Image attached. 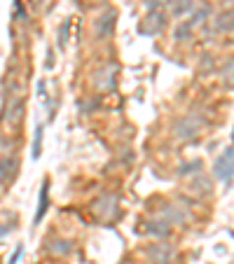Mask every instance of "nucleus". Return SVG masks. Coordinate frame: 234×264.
Listing matches in <instances>:
<instances>
[{
    "label": "nucleus",
    "mask_w": 234,
    "mask_h": 264,
    "mask_svg": "<svg viewBox=\"0 0 234 264\" xmlns=\"http://www.w3.org/2000/svg\"><path fill=\"white\" fill-rule=\"evenodd\" d=\"M213 28L218 33H227V31H234V9H225L220 12L213 21Z\"/></svg>",
    "instance_id": "3"
},
{
    "label": "nucleus",
    "mask_w": 234,
    "mask_h": 264,
    "mask_svg": "<svg viewBox=\"0 0 234 264\" xmlns=\"http://www.w3.org/2000/svg\"><path fill=\"white\" fill-rule=\"evenodd\" d=\"M199 131V124L192 119V117H183L176 126V136L180 141H188V138H195V133Z\"/></svg>",
    "instance_id": "2"
},
{
    "label": "nucleus",
    "mask_w": 234,
    "mask_h": 264,
    "mask_svg": "<svg viewBox=\"0 0 234 264\" xmlns=\"http://www.w3.org/2000/svg\"><path fill=\"white\" fill-rule=\"evenodd\" d=\"M113 19H115V14H113V12H110V14H108V19H101L99 31H101V33H103V36H108L110 31H113V26H115V21H113Z\"/></svg>",
    "instance_id": "7"
},
{
    "label": "nucleus",
    "mask_w": 234,
    "mask_h": 264,
    "mask_svg": "<svg viewBox=\"0 0 234 264\" xmlns=\"http://www.w3.org/2000/svg\"><path fill=\"white\" fill-rule=\"evenodd\" d=\"M213 173H216L218 180H230L234 176V148L225 150L220 157L216 159L213 164Z\"/></svg>",
    "instance_id": "1"
},
{
    "label": "nucleus",
    "mask_w": 234,
    "mask_h": 264,
    "mask_svg": "<svg viewBox=\"0 0 234 264\" xmlns=\"http://www.w3.org/2000/svg\"><path fill=\"white\" fill-rule=\"evenodd\" d=\"M192 168H201V164H199V161H190V164H185V166H180V176H188V173H195V171H192Z\"/></svg>",
    "instance_id": "8"
},
{
    "label": "nucleus",
    "mask_w": 234,
    "mask_h": 264,
    "mask_svg": "<svg viewBox=\"0 0 234 264\" xmlns=\"http://www.w3.org/2000/svg\"><path fill=\"white\" fill-rule=\"evenodd\" d=\"M208 12H211V7H208V5H204V7L199 9V12H195V14H192L190 24H192V26H199V24H204V19L208 17Z\"/></svg>",
    "instance_id": "6"
},
{
    "label": "nucleus",
    "mask_w": 234,
    "mask_h": 264,
    "mask_svg": "<svg viewBox=\"0 0 234 264\" xmlns=\"http://www.w3.org/2000/svg\"><path fill=\"white\" fill-rule=\"evenodd\" d=\"M192 24L190 21H183V24H178V28H176V40H190V36H192Z\"/></svg>",
    "instance_id": "4"
},
{
    "label": "nucleus",
    "mask_w": 234,
    "mask_h": 264,
    "mask_svg": "<svg viewBox=\"0 0 234 264\" xmlns=\"http://www.w3.org/2000/svg\"><path fill=\"white\" fill-rule=\"evenodd\" d=\"M188 9H192V0H176V5H173V17H183Z\"/></svg>",
    "instance_id": "5"
}]
</instances>
